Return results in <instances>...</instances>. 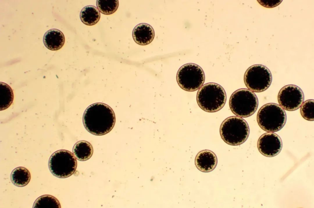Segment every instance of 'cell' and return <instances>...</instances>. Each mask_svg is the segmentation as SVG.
Returning <instances> with one entry per match:
<instances>
[{
	"instance_id": "15",
	"label": "cell",
	"mask_w": 314,
	"mask_h": 208,
	"mask_svg": "<svg viewBox=\"0 0 314 208\" xmlns=\"http://www.w3.org/2000/svg\"><path fill=\"white\" fill-rule=\"evenodd\" d=\"M100 13L98 9L92 5L86 6L81 10L80 17L82 22L89 26L94 25L99 21Z\"/></svg>"
},
{
	"instance_id": "3",
	"label": "cell",
	"mask_w": 314,
	"mask_h": 208,
	"mask_svg": "<svg viewBox=\"0 0 314 208\" xmlns=\"http://www.w3.org/2000/svg\"><path fill=\"white\" fill-rule=\"evenodd\" d=\"M220 132L222 139L226 143L236 146L246 141L249 135L250 129L247 123L244 119L232 116L222 122Z\"/></svg>"
},
{
	"instance_id": "14",
	"label": "cell",
	"mask_w": 314,
	"mask_h": 208,
	"mask_svg": "<svg viewBox=\"0 0 314 208\" xmlns=\"http://www.w3.org/2000/svg\"><path fill=\"white\" fill-rule=\"evenodd\" d=\"M72 152L77 160L84 161L91 158L93 154V149L90 142L82 140L78 141L75 144Z\"/></svg>"
},
{
	"instance_id": "5",
	"label": "cell",
	"mask_w": 314,
	"mask_h": 208,
	"mask_svg": "<svg viewBox=\"0 0 314 208\" xmlns=\"http://www.w3.org/2000/svg\"><path fill=\"white\" fill-rule=\"evenodd\" d=\"M232 113L239 117L246 118L253 115L257 110L258 100L256 94L246 89H240L232 94L229 101Z\"/></svg>"
},
{
	"instance_id": "8",
	"label": "cell",
	"mask_w": 314,
	"mask_h": 208,
	"mask_svg": "<svg viewBox=\"0 0 314 208\" xmlns=\"http://www.w3.org/2000/svg\"><path fill=\"white\" fill-rule=\"evenodd\" d=\"M244 81L246 86L250 90L261 92L266 90L270 86L272 81V74L265 66L254 65L246 71Z\"/></svg>"
},
{
	"instance_id": "10",
	"label": "cell",
	"mask_w": 314,
	"mask_h": 208,
	"mask_svg": "<svg viewBox=\"0 0 314 208\" xmlns=\"http://www.w3.org/2000/svg\"><path fill=\"white\" fill-rule=\"evenodd\" d=\"M282 146L280 137L273 132H267L262 135L257 143L259 152L263 155L269 157L277 155L281 151Z\"/></svg>"
},
{
	"instance_id": "13",
	"label": "cell",
	"mask_w": 314,
	"mask_h": 208,
	"mask_svg": "<svg viewBox=\"0 0 314 208\" xmlns=\"http://www.w3.org/2000/svg\"><path fill=\"white\" fill-rule=\"evenodd\" d=\"M65 40L62 32L56 29L48 31L44 35L43 39L46 47L52 51H56L61 48L64 43Z\"/></svg>"
},
{
	"instance_id": "18",
	"label": "cell",
	"mask_w": 314,
	"mask_h": 208,
	"mask_svg": "<svg viewBox=\"0 0 314 208\" xmlns=\"http://www.w3.org/2000/svg\"><path fill=\"white\" fill-rule=\"evenodd\" d=\"M60 204L58 200L55 197L48 195L41 196L34 202L33 208H60Z\"/></svg>"
},
{
	"instance_id": "19",
	"label": "cell",
	"mask_w": 314,
	"mask_h": 208,
	"mask_svg": "<svg viewBox=\"0 0 314 208\" xmlns=\"http://www.w3.org/2000/svg\"><path fill=\"white\" fill-rule=\"evenodd\" d=\"M96 5L99 11L105 15H110L117 10L119 6L117 0H98Z\"/></svg>"
},
{
	"instance_id": "21",
	"label": "cell",
	"mask_w": 314,
	"mask_h": 208,
	"mask_svg": "<svg viewBox=\"0 0 314 208\" xmlns=\"http://www.w3.org/2000/svg\"><path fill=\"white\" fill-rule=\"evenodd\" d=\"M282 0H257L258 2L262 6L266 8H273L279 5Z\"/></svg>"
},
{
	"instance_id": "2",
	"label": "cell",
	"mask_w": 314,
	"mask_h": 208,
	"mask_svg": "<svg viewBox=\"0 0 314 208\" xmlns=\"http://www.w3.org/2000/svg\"><path fill=\"white\" fill-rule=\"evenodd\" d=\"M226 94L224 88L213 82L206 83L198 90L197 101L199 107L209 112H214L221 109L226 101Z\"/></svg>"
},
{
	"instance_id": "17",
	"label": "cell",
	"mask_w": 314,
	"mask_h": 208,
	"mask_svg": "<svg viewBox=\"0 0 314 208\" xmlns=\"http://www.w3.org/2000/svg\"><path fill=\"white\" fill-rule=\"evenodd\" d=\"M13 100V90L8 85L0 82V111L8 108Z\"/></svg>"
},
{
	"instance_id": "9",
	"label": "cell",
	"mask_w": 314,
	"mask_h": 208,
	"mask_svg": "<svg viewBox=\"0 0 314 208\" xmlns=\"http://www.w3.org/2000/svg\"><path fill=\"white\" fill-rule=\"evenodd\" d=\"M278 99L282 108L288 111H294L301 106L304 101V96L300 87L295 85H289L280 89Z\"/></svg>"
},
{
	"instance_id": "20",
	"label": "cell",
	"mask_w": 314,
	"mask_h": 208,
	"mask_svg": "<svg viewBox=\"0 0 314 208\" xmlns=\"http://www.w3.org/2000/svg\"><path fill=\"white\" fill-rule=\"evenodd\" d=\"M300 112L301 116L305 119L310 121L314 120V101L308 100L301 105Z\"/></svg>"
},
{
	"instance_id": "4",
	"label": "cell",
	"mask_w": 314,
	"mask_h": 208,
	"mask_svg": "<svg viewBox=\"0 0 314 208\" xmlns=\"http://www.w3.org/2000/svg\"><path fill=\"white\" fill-rule=\"evenodd\" d=\"M257 119L259 127L263 130L269 132H276L281 130L285 125L286 115L283 108L274 103L266 104L259 109Z\"/></svg>"
},
{
	"instance_id": "12",
	"label": "cell",
	"mask_w": 314,
	"mask_h": 208,
	"mask_svg": "<svg viewBox=\"0 0 314 208\" xmlns=\"http://www.w3.org/2000/svg\"><path fill=\"white\" fill-rule=\"evenodd\" d=\"M155 32L150 25L141 23L136 25L133 29L132 36L137 44L145 45L150 43L154 39Z\"/></svg>"
},
{
	"instance_id": "11",
	"label": "cell",
	"mask_w": 314,
	"mask_h": 208,
	"mask_svg": "<svg viewBox=\"0 0 314 208\" xmlns=\"http://www.w3.org/2000/svg\"><path fill=\"white\" fill-rule=\"evenodd\" d=\"M197 168L200 171L209 172L213 170L216 166L217 159L216 155L212 151L204 150L199 152L195 160Z\"/></svg>"
},
{
	"instance_id": "16",
	"label": "cell",
	"mask_w": 314,
	"mask_h": 208,
	"mask_svg": "<svg viewBox=\"0 0 314 208\" xmlns=\"http://www.w3.org/2000/svg\"><path fill=\"white\" fill-rule=\"evenodd\" d=\"M11 180L16 186L22 187L27 185L30 181L31 174L25 168L19 167L14 169L10 175Z\"/></svg>"
},
{
	"instance_id": "1",
	"label": "cell",
	"mask_w": 314,
	"mask_h": 208,
	"mask_svg": "<svg viewBox=\"0 0 314 208\" xmlns=\"http://www.w3.org/2000/svg\"><path fill=\"white\" fill-rule=\"evenodd\" d=\"M83 123L86 129L96 135L105 134L113 129L116 121L114 113L112 108L103 103L93 104L85 110Z\"/></svg>"
},
{
	"instance_id": "6",
	"label": "cell",
	"mask_w": 314,
	"mask_h": 208,
	"mask_svg": "<svg viewBox=\"0 0 314 208\" xmlns=\"http://www.w3.org/2000/svg\"><path fill=\"white\" fill-rule=\"evenodd\" d=\"M48 165L51 172L54 176L64 178L74 173L77 166V161L75 157L71 152L61 149L56 151L51 155Z\"/></svg>"
},
{
	"instance_id": "7",
	"label": "cell",
	"mask_w": 314,
	"mask_h": 208,
	"mask_svg": "<svg viewBox=\"0 0 314 208\" xmlns=\"http://www.w3.org/2000/svg\"><path fill=\"white\" fill-rule=\"evenodd\" d=\"M205 75L202 68L193 63L185 64L178 70L176 80L179 86L183 89L193 92L200 89L205 81Z\"/></svg>"
}]
</instances>
